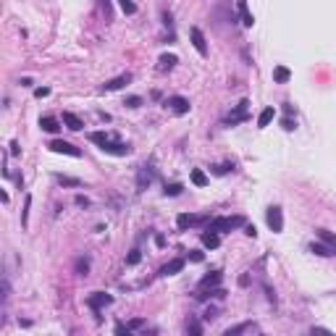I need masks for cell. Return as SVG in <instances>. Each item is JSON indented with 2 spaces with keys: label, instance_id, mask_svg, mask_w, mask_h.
<instances>
[{
  "label": "cell",
  "instance_id": "19",
  "mask_svg": "<svg viewBox=\"0 0 336 336\" xmlns=\"http://www.w3.org/2000/svg\"><path fill=\"white\" fill-rule=\"evenodd\" d=\"M236 11H239V16H242L244 27H252V24H255V16L250 14V8H247V3H244V0H239V3H236Z\"/></svg>",
  "mask_w": 336,
  "mask_h": 336
},
{
  "label": "cell",
  "instance_id": "2",
  "mask_svg": "<svg viewBox=\"0 0 336 336\" xmlns=\"http://www.w3.org/2000/svg\"><path fill=\"white\" fill-rule=\"evenodd\" d=\"M239 226H247L244 216H234V218H213V221L208 223V229H210V231H216V234H226V231L239 229Z\"/></svg>",
  "mask_w": 336,
  "mask_h": 336
},
{
  "label": "cell",
  "instance_id": "14",
  "mask_svg": "<svg viewBox=\"0 0 336 336\" xmlns=\"http://www.w3.org/2000/svg\"><path fill=\"white\" fill-rule=\"evenodd\" d=\"M186 336H202V320H200L197 315L186 318Z\"/></svg>",
  "mask_w": 336,
  "mask_h": 336
},
{
  "label": "cell",
  "instance_id": "21",
  "mask_svg": "<svg viewBox=\"0 0 336 336\" xmlns=\"http://www.w3.org/2000/svg\"><path fill=\"white\" fill-rule=\"evenodd\" d=\"M202 244H205V247H208V250H216L218 247V244H221V236H218L216 234V231H202Z\"/></svg>",
  "mask_w": 336,
  "mask_h": 336
},
{
  "label": "cell",
  "instance_id": "12",
  "mask_svg": "<svg viewBox=\"0 0 336 336\" xmlns=\"http://www.w3.org/2000/svg\"><path fill=\"white\" fill-rule=\"evenodd\" d=\"M221 281H223V273H221V270H213V273L202 276L200 289H218V286H221Z\"/></svg>",
  "mask_w": 336,
  "mask_h": 336
},
{
  "label": "cell",
  "instance_id": "23",
  "mask_svg": "<svg viewBox=\"0 0 336 336\" xmlns=\"http://www.w3.org/2000/svg\"><path fill=\"white\" fill-rule=\"evenodd\" d=\"M289 79H292V71H289L286 66H276L273 68V82L276 84H286Z\"/></svg>",
  "mask_w": 336,
  "mask_h": 336
},
{
  "label": "cell",
  "instance_id": "13",
  "mask_svg": "<svg viewBox=\"0 0 336 336\" xmlns=\"http://www.w3.org/2000/svg\"><path fill=\"white\" fill-rule=\"evenodd\" d=\"M150 184H152V168H150V166H142L139 173H137V189L145 192Z\"/></svg>",
  "mask_w": 336,
  "mask_h": 336
},
{
  "label": "cell",
  "instance_id": "17",
  "mask_svg": "<svg viewBox=\"0 0 336 336\" xmlns=\"http://www.w3.org/2000/svg\"><path fill=\"white\" fill-rule=\"evenodd\" d=\"M179 63V58L176 55H171V53H163L158 58V71H171L173 66Z\"/></svg>",
  "mask_w": 336,
  "mask_h": 336
},
{
  "label": "cell",
  "instance_id": "37",
  "mask_svg": "<svg viewBox=\"0 0 336 336\" xmlns=\"http://www.w3.org/2000/svg\"><path fill=\"white\" fill-rule=\"evenodd\" d=\"M76 205H82V208H87V205H89V200L84 197V195H76Z\"/></svg>",
  "mask_w": 336,
  "mask_h": 336
},
{
  "label": "cell",
  "instance_id": "26",
  "mask_svg": "<svg viewBox=\"0 0 336 336\" xmlns=\"http://www.w3.org/2000/svg\"><path fill=\"white\" fill-rule=\"evenodd\" d=\"M182 189H184L182 184H179V182H173V184H166L163 195H166V197H179V195H182Z\"/></svg>",
  "mask_w": 336,
  "mask_h": 336
},
{
  "label": "cell",
  "instance_id": "4",
  "mask_svg": "<svg viewBox=\"0 0 336 336\" xmlns=\"http://www.w3.org/2000/svg\"><path fill=\"white\" fill-rule=\"evenodd\" d=\"M266 221H268V226H270L273 234H281V231H284V213H281L279 205H270V208H268Z\"/></svg>",
  "mask_w": 336,
  "mask_h": 336
},
{
  "label": "cell",
  "instance_id": "24",
  "mask_svg": "<svg viewBox=\"0 0 336 336\" xmlns=\"http://www.w3.org/2000/svg\"><path fill=\"white\" fill-rule=\"evenodd\" d=\"M318 236H320L323 242L328 244V247L334 250V255H336V234H331V231H328V229H318Z\"/></svg>",
  "mask_w": 336,
  "mask_h": 336
},
{
  "label": "cell",
  "instance_id": "15",
  "mask_svg": "<svg viewBox=\"0 0 336 336\" xmlns=\"http://www.w3.org/2000/svg\"><path fill=\"white\" fill-rule=\"evenodd\" d=\"M273 118H276V108H270V105H268V108H263L260 116H257V129H266Z\"/></svg>",
  "mask_w": 336,
  "mask_h": 336
},
{
  "label": "cell",
  "instance_id": "40",
  "mask_svg": "<svg viewBox=\"0 0 336 336\" xmlns=\"http://www.w3.org/2000/svg\"><path fill=\"white\" fill-rule=\"evenodd\" d=\"M21 152V147H18V142H11V155H18Z\"/></svg>",
  "mask_w": 336,
  "mask_h": 336
},
{
  "label": "cell",
  "instance_id": "11",
  "mask_svg": "<svg viewBox=\"0 0 336 336\" xmlns=\"http://www.w3.org/2000/svg\"><path fill=\"white\" fill-rule=\"evenodd\" d=\"M184 270V257H173V260H168L163 268H160V276H176Z\"/></svg>",
  "mask_w": 336,
  "mask_h": 336
},
{
  "label": "cell",
  "instance_id": "41",
  "mask_svg": "<svg viewBox=\"0 0 336 336\" xmlns=\"http://www.w3.org/2000/svg\"><path fill=\"white\" fill-rule=\"evenodd\" d=\"M213 318H216V310L208 307V313H205V320H213Z\"/></svg>",
  "mask_w": 336,
  "mask_h": 336
},
{
  "label": "cell",
  "instance_id": "29",
  "mask_svg": "<svg viewBox=\"0 0 336 336\" xmlns=\"http://www.w3.org/2000/svg\"><path fill=\"white\" fill-rule=\"evenodd\" d=\"M121 11H124L126 16H132V14H137V5H134L132 0H121Z\"/></svg>",
  "mask_w": 336,
  "mask_h": 336
},
{
  "label": "cell",
  "instance_id": "20",
  "mask_svg": "<svg viewBox=\"0 0 336 336\" xmlns=\"http://www.w3.org/2000/svg\"><path fill=\"white\" fill-rule=\"evenodd\" d=\"M189 179H192V184H195V186H208V184H210V179L205 176V171H202V168H192Z\"/></svg>",
  "mask_w": 336,
  "mask_h": 336
},
{
  "label": "cell",
  "instance_id": "28",
  "mask_svg": "<svg viewBox=\"0 0 336 336\" xmlns=\"http://www.w3.org/2000/svg\"><path fill=\"white\" fill-rule=\"evenodd\" d=\"M139 260H142V252H139V250H132V252L126 255V266H137Z\"/></svg>",
  "mask_w": 336,
  "mask_h": 336
},
{
  "label": "cell",
  "instance_id": "9",
  "mask_svg": "<svg viewBox=\"0 0 336 336\" xmlns=\"http://www.w3.org/2000/svg\"><path fill=\"white\" fill-rule=\"evenodd\" d=\"M129 82H132V74H121V76H116V79H108V82L100 87V92H116V89L126 87Z\"/></svg>",
  "mask_w": 336,
  "mask_h": 336
},
{
  "label": "cell",
  "instance_id": "10",
  "mask_svg": "<svg viewBox=\"0 0 336 336\" xmlns=\"http://www.w3.org/2000/svg\"><path fill=\"white\" fill-rule=\"evenodd\" d=\"M189 37H192V45H195V50L200 55H208V42H205V34L200 32L197 27L189 29Z\"/></svg>",
  "mask_w": 336,
  "mask_h": 336
},
{
  "label": "cell",
  "instance_id": "3",
  "mask_svg": "<svg viewBox=\"0 0 336 336\" xmlns=\"http://www.w3.org/2000/svg\"><path fill=\"white\" fill-rule=\"evenodd\" d=\"M48 147H50L53 152L71 155V158H82V150H79V147H74V145H71V142H66V139H50Z\"/></svg>",
  "mask_w": 336,
  "mask_h": 336
},
{
  "label": "cell",
  "instance_id": "42",
  "mask_svg": "<svg viewBox=\"0 0 336 336\" xmlns=\"http://www.w3.org/2000/svg\"><path fill=\"white\" fill-rule=\"evenodd\" d=\"M142 336H158V334H155V331H150V334H142Z\"/></svg>",
  "mask_w": 336,
  "mask_h": 336
},
{
  "label": "cell",
  "instance_id": "39",
  "mask_svg": "<svg viewBox=\"0 0 336 336\" xmlns=\"http://www.w3.org/2000/svg\"><path fill=\"white\" fill-rule=\"evenodd\" d=\"M189 260H195V263H202V252H189Z\"/></svg>",
  "mask_w": 336,
  "mask_h": 336
},
{
  "label": "cell",
  "instance_id": "7",
  "mask_svg": "<svg viewBox=\"0 0 336 336\" xmlns=\"http://www.w3.org/2000/svg\"><path fill=\"white\" fill-rule=\"evenodd\" d=\"M166 108H171L176 116H186L192 105H189V100H186V98H182V95H173V98L166 100Z\"/></svg>",
  "mask_w": 336,
  "mask_h": 336
},
{
  "label": "cell",
  "instance_id": "16",
  "mask_svg": "<svg viewBox=\"0 0 336 336\" xmlns=\"http://www.w3.org/2000/svg\"><path fill=\"white\" fill-rule=\"evenodd\" d=\"M63 124H66V126L71 129V132H79V129L84 126L79 116H76V113H71V111H63Z\"/></svg>",
  "mask_w": 336,
  "mask_h": 336
},
{
  "label": "cell",
  "instance_id": "30",
  "mask_svg": "<svg viewBox=\"0 0 336 336\" xmlns=\"http://www.w3.org/2000/svg\"><path fill=\"white\" fill-rule=\"evenodd\" d=\"M116 336H132V328L124 326L121 320H116Z\"/></svg>",
  "mask_w": 336,
  "mask_h": 336
},
{
  "label": "cell",
  "instance_id": "1",
  "mask_svg": "<svg viewBox=\"0 0 336 336\" xmlns=\"http://www.w3.org/2000/svg\"><path fill=\"white\" fill-rule=\"evenodd\" d=\"M89 142H95V145L100 147L102 152H108V155H129L132 152V147L126 145V142H121L118 137H113V134H105V132H92L89 134Z\"/></svg>",
  "mask_w": 336,
  "mask_h": 336
},
{
  "label": "cell",
  "instance_id": "33",
  "mask_svg": "<svg viewBox=\"0 0 336 336\" xmlns=\"http://www.w3.org/2000/svg\"><path fill=\"white\" fill-rule=\"evenodd\" d=\"M281 126L286 129V132H294V129H297V121H292V118H281Z\"/></svg>",
  "mask_w": 336,
  "mask_h": 336
},
{
  "label": "cell",
  "instance_id": "35",
  "mask_svg": "<svg viewBox=\"0 0 336 336\" xmlns=\"http://www.w3.org/2000/svg\"><path fill=\"white\" fill-rule=\"evenodd\" d=\"M48 95H50V87H37V89H34V98H40V100L48 98Z\"/></svg>",
  "mask_w": 336,
  "mask_h": 336
},
{
  "label": "cell",
  "instance_id": "34",
  "mask_svg": "<svg viewBox=\"0 0 336 336\" xmlns=\"http://www.w3.org/2000/svg\"><path fill=\"white\" fill-rule=\"evenodd\" d=\"M126 105H129V108H139V105H142V98L132 95V98H126Z\"/></svg>",
  "mask_w": 336,
  "mask_h": 336
},
{
  "label": "cell",
  "instance_id": "36",
  "mask_svg": "<svg viewBox=\"0 0 336 336\" xmlns=\"http://www.w3.org/2000/svg\"><path fill=\"white\" fill-rule=\"evenodd\" d=\"M244 234L255 239V236H257V229H255V226H250V223H247V226H244Z\"/></svg>",
  "mask_w": 336,
  "mask_h": 336
},
{
  "label": "cell",
  "instance_id": "38",
  "mask_svg": "<svg viewBox=\"0 0 336 336\" xmlns=\"http://www.w3.org/2000/svg\"><path fill=\"white\" fill-rule=\"evenodd\" d=\"M142 326H145V320H142V318H134L132 323H129V328H142Z\"/></svg>",
  "mask_w": 336,
  "mask_h": 336
},
{
  "label": "cell",
  "instance_id": "32",
  "mask_svg": "<svg viewBox=\"0 0 336 336\" xmlns=\"http://www.w3.org/2000/svg\"><path fill=\"white\" fill-rule=\"evenodd\" d=\"M29 205H32V197L27 195V205H24V213H21V223H24V226L29 223Z\"/></svg>",
  "mask_w": 336,
  "mask_h": 336
},
{
  "label": "cell",
  "instance_id": "6",
  "mask_svg": "<svg viewBox=\"0 0 336 336\" xmlns=\"http://www.w3.org/2000/svg\"><path fill=\"white\" fill-rule=\"evenodd\" d=\"M200 223H210V221H208V216H192V213H182V216L176 218L179 231H186L189 226H200Z\"/></svg>",
  "mask_w": 336,
  "mask_h": 336
},
{
  "label": "cell",
  "instance_id": "31",
  "mask_svg": "<svg viewBox=\"0 0 336 336\" xmlns=\"http://www.w3.org/2000/svg\"><path fill=\"white\" fill-rule=\"evenodd\" d=\"M76 270H79L82 276H87V270H89V260H87V257H79V260H76Z\"/></svg>",
  "mask_w": 336,
  "mask_h": 336
},
{
  "label": "cell",
  "instance_id": "25",
  "mask_svg": "<svg viewBox=\"0 0 336 336\" xmlns=\"http://www.w3.org/2000/svg\"><path fill=\"white\" fill-rule=\"evenodd\" d=\"M310 252H315V255H320V257H331L334 255V250L328 247V244H310Z\"/></svg>",
  "mask_w": 336,
  "mask_h": 336
},
{
  "label": "cell",
  "instance_id": "5",
  "mask_svg": "<svg viewBox=\"0 0 336 336\" xmlns=\"http://www.w3.org/2000/svg\"><path fill=\"white\" fill-rule=\"evenodd\" d=\"M87 305L95 310V313H100L102 307H108V305H113V297L111 294H105V292H92L87 297Z\"/></svg>",
  "mask_w": 336,
  "mask_h": 336
},
{
  "label": "cell",
  "instance_id": "27",
  "mask_svg": "<svg viewBox=\"0 0 336 336\" xmlns=\"http://www.w3.org/2000/svg\"><path fill=\"white\" fill-rule=\"evenodd\" d=\"M55 182H58V184H63V186H82L79 179H74V176H63V173H58Z\"/></svg>",
  "mask_w": 336,
  "mask_h": 336
},
{
  "label": "cell",
  "instance_id": "22",
  "mask_svg": "<svg viewBox=\"0 0 336 336\" xmlns=\"http://www.w3.org/2000/svg\"><path fill=\"white\" fill-rule=\"evenodd\" d=\"M250 326H252L250 320H244V323H236V326L226 328V331H223L221 336H242V334H247V331H250Z\"/></svg>",
  "mask_w": 336,
  "mask_h": 336
},
{
  "label": "cell",
  "instance_id": "8",
  "mask_svg": "<svg viewBox=\"0 0 336 336\" xmlns=\"http://www.w3.org/2000/svg\"><path fill=\"white\" fill-rule=\"evenodd\" d=\"M247 105H250L247 100H242V102H239V105H236V111L231 113L229 118H226V124H229V126H236V124H242V121H247V118H250V113H247Z\"/></svg>",
  "mask_w": 336,
  "mask_h": 336
},
{
  "label": "cell",
  "instance_id": "18",
  "mask_svg": "<svg viewBox=\"0 0 336 336\" xmlns=\"http://www.w3.org/2000/svg\"><path fill=\"white\" fill-rule=\"evenodd\" d=\"M40 129L48 134H55L58 129H61V124H58V118H53V116H42L40 118Z\"/></svg>",
  "mask_w": 336,
  "mask_h": 336
}]
</instances>
